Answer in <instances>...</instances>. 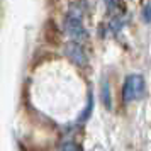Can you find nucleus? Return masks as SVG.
<instances>
[{
	"label": "nucleus",
	"instance_id": "obj_7",
	"mask_svg": "<svg viewBox=\"0 0 151 151\" xmlns=\"http://www.w3.org/2000/svg\"><path fill=\"white\" fill-rule=\"evenodd\" d=\"M144 19H146L148 22L151 21V4L148 5V7H146V12H144Z\"/></svg>",
	"mask_w": 151,
	"mask_h": 151
},
{
	"label": "nucleus",
	"instance_id": "obj_6",
	"mask_svg": "<svg viewBox=\"0 0 151 151\" xmlns=\"http://www.w3.org/2000/svg\"><path fill=\"white\" fill-rule=\"evenodd\" d=\"M102 100H104V104H105V107H107V109H110V99H109V85H107V83H104V87H102Z\"/></svg>",
	"mask_w": 151,
	"mask_h": 151
},
{
	"label": "nucleus",
	"instance_id": "obj_1",
	"mask_svg": "<svg viewBox=\"0 0 151 151\" xmlns=\"http://www.w3.org/2000/svg\"><path fill=\"white\" fill-rule=\"evenodd\" d=\"M144 92V80L139 75H131L124 83V100L126 102H132L137 97H141Z\"/></svg>",
	"mask_w": 151,
	"mask_h": 151
},
{
	"label": "nucleus",
	"instance_id": "obj_3",
	"mask_svg": "<svg viewBox=\"0 0 151 151\" xmlns=\"http://www.w3.org/2000/svg\"><path fill=\"white\" fill-rule=\"evenodd\" d=\"M42 32H44V39H46V42L51 44V46H58V44L61 42V39H60V31H58V26L55 24V21L49 19V21L44 24Z\"/></svg>",
	"mask_w": 151,
	"mask_h": 151
},
{
	"label": "nucleus",
	"instance_id": "obj_5",
	"mask_svg": "<svg viewBox=\"0 0 151 151\" xmlns=\"http://www.w3.org/2000/svg\"><path fill=\"white\" fill-rule=\"evenodd\" d=\"M60 151H82V148H80L76 143H73V141H66V143L61 144Z\"/></svg>",
	"mask_w": 151,
	"mask_h": 151
},
{
	"label": "nucleus",
	"instance_id": "obj_4",
	"mask_svg": "<svg viewBox=\"0 0 151 151\" xmlns=\"http://www.w3.org/2000/svg\"><path fill=\"white\" fill-rule=\"evenodd\" d=\"M66 27H68V32H70V36H71L73 39H83V37H87V32L83 31L82 24H80L78 21H75V19H71V21L68 19Z\"/></svg>",
	"mask_w": 151,
	"mask_h": 151
},
{
	"label": "nucleus",
	"instance_id": "obj_2",
	"mask_svg": "<svg viewBox=\"0 0 151 151\" xmlns=\"http://www.w3.org/2000/svg\"><path fill=\"white\" fill-rule=\"evenodd\" d=\"M65 53H66V56H68L75 65H78V66H85V65H87V55H85V51H83L78 44H75V42H70L68 46L65 48Z\"/></svg>",
	"mask_w": 151,
	"mask_h": 151
}]
</instances>
